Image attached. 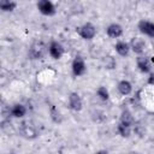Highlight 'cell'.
Here are the masks:
<instances>
[{"instance_id": "cell-1", "label": "cell", "mask_w": 154, "mask_h": 154, "mask_svg": "<svg viewBox=\"0 0 154 154\" xmlns=\"http://www.w3.org/2000/svg\"><path fill=\"white\" fill-rule=\"evenodd\" d=\"M19 132H20V135H22L24 138H28V140H34V138H36L37 135H38L36 128H35L31 123H29V122H24V123L20 124V126H19Z\"/></svg>"}, {"instance_id": "cell-2", "label": "cell", "mask_w": 154, "mask_h": 154, "mask_svg": "<svg viewBox=\"0 0 154 154\" xmlns=\"http://www.w3.org/2000/svg\"><path fill=\"white\" fill-rule=\"evenodd\" d=\"M78 35L84 40H93L96 35V28L91 23H84L78 28Z\"/></svg>"}, {"instance_id": "cell-3", "label": "cell", "mask_w": 154, "mask_h": 154, "mask_svg": "<svg viewBox=\"0 0 154 154\" xmlns=\"http://www.w3.org/2000/svg\"><path fill=\"white\" fill-rule=\"evenodd\" d=\"M71 69H72V73L77 77L79 76H83L87 71V65H85V61L82 57H76L73 60H72V64H71Z\"/></svg>"}, {"instance_id": "cell-4", "label": "cell", "mask_w": 154, "mask_h": 154, "mask_svg": "<svg viewBox=\"0 0 154 154\" xmlns=\"http://www.w3.org/2000/svg\"><path fill=\"white\" fill-rule=\"evenodd\" d=\"M129 46H130V49H131L134 53L138 54V55H141V54L144 52V49H146V42H144V40H143L142 37H138V36L132 37V38L130 40Z\"/></svg>"}, {"instance_id": "cell-5", "label": "cell", "mask_w": 154, "mask_h": 154, "mask_svg": "<svg viewBox=\"0 0 154 154\" xmlns=\"http://www.w3.org/2000/svg\"><path fill=\"white\" fill-rule=\"evenodd\" d=\"M137 28L143 35L154 38V23L153 22H149V20H146V19H141L138 22V24H137Z\"/></svg>"}, {"instance_id": "cell-6", "label": "cell", "mask_w": 154, "mask_h": 154, "mask_svg": "<svg viewBox=\"0 0 154 154\" xmlns=\"http://www.w3.org/2000/svg\"><path fill=\"white\" fill-rule=\"evenodd\" d=\"M37 10L45 16H53L55 13V6L49 0H40L37 2Z\"/></svg>"}, {"instance_id": "cell-7", "label": "cell", "mask_w": 154, "mask_h": 154, "mask_svg": "<svg viewBox=\"0 0 154 154\" xmlns=\"http://www.w3.org/2000/svg\"><path fill=\"white\" fill-rule=\"evenodd\" d=\"M65 49L63 47V45L58 41H52L48 46V53L53 59H60L64 54Z\"/></svg>"}, {"instance_id": "cell-8", "label": "cell", "mask_w": 154, "mask_h": 154, "mask_svg": "<svg viewBox=\"0 0 154 154\" xmlns=\"http://www.w3.org/2000/svg\"><path fill=\"white\" fill-rule=\"evenodd\" d=\"M69 106H70V108L72 111H76V112H79L82 109L83 101H82L79 94H77L75 91L70 93V95H69Z\"/></svg>"}, {"instance_id": "cell-9", "label": "cell", "mask_w": 154, "mask_h": 154, "mask_svg": "<svg viewBox=\"0 0 154 154\" xmlns=\"http://www.w3.org/2000/svg\"><path fill=\"white\" fill-rule=\"evenodd\" d=\"M136 65H137L138 70L143 73H149L152 70V64H150L149 59L144 55H138L136 58Z\"/></svg>"}, {"instance_id": "cell-10", "label": "cell", "mask_w": 154, "mask_h": 154, "mask_svg": "<svg viewBox=\"0 0 154 154\" xmlns=\"http://www.w3.org/2000/svg\"><path fill=\"white\" fill-rule=\"evenodd\" d=\"M106 34L108 37L111 38H118L123 35V26L118 23H112L107 26L106 29Z\"/></svg>"}, {"instance_id": "cell-11", "label": "cell", "mask_w": 154, "mask_h": 154, "mask_svg": "<svg viewBox=\"0 0 154 154\" xmlns=\"http://www.w3.org/2000/svg\"><path fill=\"white\" fill-rule=\"evenodd\" d=\"M114 49L120 57H128L130 53V46L125 41H118L114 46Z\"/></svg>"}, {"instance_id": "cell-12", "label": "cell", "mask_w": 154, "mask_h": 154, "mask_svg": "<svg viewBox=\"0 0 154 154\" xmlns=\"http://www.w3.org/2000/svg\"><path fill=\"white\" fill-rule=\"evenodd\" d=\"M117 89H118V91H119L122 95L126 96V95H130V94L132 93V84H131L129 81L123 79V81H120V82L118 83Z\"/></svg>"}, {"instance_id": "cell-13", "label": "cell", "mask_w": 154, "mask_h": 154, "mask_svg": "<svg viewBox=\"0 0 154 154\" xmlns=\"http://www.w3.org/2000/svg\"><path fill=\"white\" fill-rule=\"evenodd\" d=\"M43 53H45V49L41 43L32 45L29 51V55L31 57V59H41L43 57Z\"/></svg>"}, {"instance_id": "cell-14", "label": "cell", "mask_w": 154, "mask_h": 154, "mask_svg": "<svg viewBox=\"0 0 154 154\" xmlns=\"http://www.w3.org/2000/svg\"><path fill=\"white\" fill-rule=\"evenodd\" d=\"M120 123H123L125 125H129V126H132L135 124L134 116H132V113L128 108L122 111V113H120Z\"/></svg>"}, {"instance_id": "cell-15", "label": "cell", "mask_w": 154, "mask_h": 154, "mask_svg": "<svg viewBox=\"0 0 154 154\" xmlns=\"http://www.w3.org/2000/svg\"><path fill=\"white\" fill-rule=\"evenodd\" d=\"M26 114V108L22 103H16L11 107V116L14 118H23Z\"/></svg>"}, {"instance_id": "cell-16", "label": "cell", "mask_w": 154, "mask_h": 154, "mask_svg": "<svg viewBox=\"0 0 154 154\" xmlns=\"http://www.w3.org/2000/svg\"><path fill=\"white\" fill-rule=\"evenodd\" d=\"M17 7V2L10 1V0H1L0 1V8L4 12H12Z\"/></svg>"}, {"instance_id": "cell-17", "label": "cell", "mask_w": 154, "mask_h": 154, "mask_svg": "<svg viewBox=\"0 0 154 154\" xmlns=\"http://www.w3.org/2000/svg\"><path fill=\"white\" fill-rule=\"evenodd\" d=\"M117 130H118V134L122 136V137H130V135H131V126H129V125H125V124H123V123H120L119 122V124H118V126H117Z\"/></svg>"}, {"instance_id": "cell-18", "label": "cell", "mask_w": 154, "mask_h": 154, "mask_svg": "<svg viewBox=\"0 0 154 154\" xmlns=\"http://www.w3.org/2000/svg\"><path fill=\"white\" fill-rule=\"evenodd\" d=\"M96 95L99 96V99H101L102 101H107L109 99V91L106 87L103 85H100L97 89H96Z\"/></svg>"}, {"instance_id": "cell-19", "label": "cell", "mask_w": 154, "mask_h": 154, "mask_svg": "<svg viewBox=\"0 0 154 154\" xmlns=\"http://www.w3.org/2000/svg\"><path fill=\"white\" fill-rule=\"evenodd\" d=\"M102 63H103V66H105V69H108V70H112V69H114V67H116V65H117V63H116V59H114L112 55H106V57H103V59H102Z\"/></svg>"}, {"instance_id": "cell-20", "label": "cell", "mask_w": 154, "mask_h": 154, "mask_svg": "<svg viewBox=\"0 0 154 154\" xmlns=\"http://www.w3.org/2000/svg\"><path fill=\"white\" fill-rule=\"evenodd\" d=\"M49 114H51V118H52V120H53L54 123H60V122H61V116H60L59 111H58L54 106L51 107V109H49Z\"/></svg>"}, {"instance_id": "cell-21", "label": "cell", "mask_w": 154, "mask_h": 154, "mask_svg": "<svg viewBox=\"0 0 154 154\" xmlns=\"http://www.w3.org/2000/svg\"><path fill=\"white\" fill-rule=\"evenodd\" d=\"M148 84L154 85V73H150L149 75V77H148Z\"/></svg>"}, {"instance_id": "cell-22", "label": "cell", "mask_w": 154, "mask_h": 154, "mask_svg": "<svg viewBox=\"0 0 154 154\" xmlns=\"http://www.w3.org/2000/svg\"><path fill=\"white\" fill-rule=\"evenodd\" d=\"M96 154H108V153H107L106 150H97Z\"/></svg>"}, {"instance_id": "cell-23", "label": "cell", "mask_w": 154, "mask_h": 154, "mask_svg": "<svg viewBox=\"0 0 154 154\" xmlns=\"http://www.w3.org/2000/svg\"><path fill=\"white\" fill-rule=\"evenodd\" d=\"M131 154H138V153H131Z\"/></svg>"}, {"instance_id": "cell-24", "label": "cell", "mask_w": 154, "mask_h": 154, "mask_svg": "<svg viewBox=\"0 0 154 154\" xmlns=\"http://www.w3.org/2000/svg\"><path fill=\"white\" fill-rule=\"evenodd\" d=\"M153 116H154V113H153Z\"/></svg>"}]
</instances>
